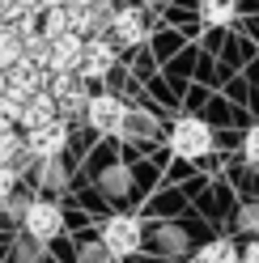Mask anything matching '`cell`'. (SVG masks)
Returning a JSON list of instances; mask_svg holds the SVG:
<instances>
[{
	"instance_id": "obj_1",
	"label": "cell",
	"mask_w": 259,
	"mask_h": 263,
	"mask_svg": "<svg viewBox=\"0 0 259 263\" xmlns=\"http://www.w3.org/2000/svg\"><path fill=\"white\" fill-rule=\"evenodd\" d=\"M98 242L106 246L110 259H127V255H136L144 246V225H140V217H132V212H115V217L102 221V238Z\"/></svg>"
},
{
	"instance_id": "obj_2",
	"label": "cell",
	"mask_w": 259,
	"mask_h": 263,
	"mask_svg": "<svg viewBox=\"0 0 259 263\" xmlns=\"http://www.w3.org/2000/svg\"><path fill=\"white\" fill-rule=\"evenodd\" d=\"M170 153H179L187 161H200L213 153V127H208L200 115H183V119H174L170 127Z\"/></svg>"
},
{
	"instance_id": "obj_3",
	"label": "cell",
	"mask_w": 259,
	"mask_h": 263,
	"mask_svg": "<svg viewBox=\"0 0 259 263\" xmlns=\"http://www.w3.org/2000/svg\"><path fill=\"white\" fill-rule=\"evenodd\" d=\"M85 123L98 132V136H119L123 123H127L123 98H115V93H94L89 102H85Z\"/></svg>"
},
{
	"instance_id": "obj_4",
	"label": "cell",
	"mask_w": 259,
	"mask_h": 263,
	"mask_svg": "<svg viewBox=\"0 0 259 263\" xmlns=\"http://www.w3.org/2000/svg\"><path fill=\"white\" fill-rule=\"evenodd\" d=\"M22 225H26V234L34 238V242H51V238H60V229H64V212H60V204L55 200H30L26 204V212H22Z\"/></svg>"
},
{
	"instance_id": "obj_5",
	"label": "cell",
	"mask_w": 259,
	"mask_h": 263,
	"mask_svg": "<svg viewBox=\"0 0 259 263\" xmlns=\"http://www.w3.org/2000/svg\"><path fill=\"white\" fill-rule=\"evenodd\" d=\"M26 149L34 153V157H60L64 149H68V119H47L39 127H30L26 132Z\"/></svg>"
},
{
	"instance_id": "obj_6",
	"label": "cell",
	"mask_w": 259,
	"mask_h": 263,
	"mask_svg": "<svg viewBox=\"0 0 259 263\" xmlns=\"http://www.w3.org/2000/svg\"><path fill=\"white\" fill-rule=\"evenodd\" d=\"M110 68H115V47H110V39H102V34L85 39V47H81V64H77V77H81V81H102Z\"/></svg>"
},
{
	"instance_id": "obj_7",
	"label": "cell",
	"mask_w": 259,
	"mask_h": 263,
	"mask_svg": "<svg viewBox=\"0 0 259 263\" xmlns=\"http://www.w3.org/2000/svg\"><path fill=\"white\" fill-rule=\"evenodd\" d=\"M106 26H110V34H115V43L136 47V43H144V34H149V13H144L140 5H123V9L110 13Z\"/></svg>"
},
{
	"instance_id": "obj_8",
	"label": "cell",
	"mask_w": 259,
	"mask_h": 263,
	"mask_svg": "<svg viewBox=\"0 0 259 263\" xmlns=\"http://www.w3.org/2000/svg\"><path fill=\"white\" fill-rule=\"evenodd\" d=\"M81 47H85V39H81L77 30H64V34H55L51 47H47V72H77Z\"/></svg>"
},
{
	"instance_id": "obj_9",
	"label": "cell",
	"mask_w": 259,
	"mask_h": 263,
	"mask_svg": "<svg viewBox=\"0 0 259 263\" xmlns=\"http://www.w3.org/2000/svg\"><path fill=\"white\" fill-rule=\"evenodd\" d=\"M60 115V106H55V98H51V89H34L26 98V106H22V119H17V127H39V123H47V119H55Z\"/></svg>"
},
{
	"instance_id": "obj_10",
	"label": "cell",
	"mask_w": 259,
	"mask_h": 263,
	"mask_svg": "<svg viewBox=\"0 0 259 263\" xmlns=\"http://www.w3.org/2000/svg\"><path fill=\"white\" fill-rule=\"evenodd\" d=\"M191 263H242V246L234 238H208Z\"/></svg>"
},
{
	"instance_id": "obj_11",
	"label": "cell",
	"mask_w": 259,
	"mask_h": 263,
	"mask_svg": "<svg viewBox=\"0 0 259 263\" xmlns=\"http://www.w3.org/2000/svg\"><path fill=\"white\" fill-rule=\"evenodd\" d=\"M238 13V0H200V22L204 26H230Z\"/></svg>"
},
{
	"instance_id": "obj_12",
	"label": "cell",
	"mask_w": 259,
	"mask_h": 263,
	"mask_svg": "<svg viewBox=\"0 0 259 263\" xmlns=\"http://www.w3.org/2000/svg\"><path fill=\"white\" fill-rule=\"evenodd\" d=\"M68 30V5H47V9H39V34L43 39H55V34H64Z\"/></svg>"
},
{
	"instance_id": "obj_13",
	"label": "cell",
	"mask_w": 259,
	"mask_h": 263,
	"mask_svg": "<svg viewBox=\"0 0 259 263\" xmlns=\"http://www.w3.org/2000/svg\"><path fill=\"white\" fill-rule=\"evenodd\" d=\"M26 55V47H22V34L13 26H0V68H13Z\"/></svg>"
},
{
	"instance_id": "obj_14",
	"label": "cell",
	"mask_w": 259,
	"mask_h": 263,
	"mask_svg": "<svg viewBox=\"0 0 259 263\" xmlns=\"http://www.w3.org/2000/svg\"><path fill=\"white\" fill-rule=\"evenodd\" d=\"M64 183H68V174H64L60 157H39V187L43 191H64Z\"/></svg>"
},
{
	"instance_id": "obj_15",
	"label": "cell",
	"mask_w": 259,
	"mask_h": 263,
	"mask_svg": "<svg viewBox=\"0 0 259 263\" xmlns=\"http://www.w3.org/2000/svg\"><path fill=\"white\" fill-rule=\"evenodd\" d=\"M22 149H26V140L17 136V132H0V166H13Z\"/></svg>"
},
{
	"instance_id": "obj_16",
	"label": "cell",
	"mask_w": 259,
	"mask_h": 263,
	"mask_svg": "<svg viewBox=\"0 0 259 263\" xmlns=\"http://www.w3.org/2000/svg\"><path fill=\"white\" fill-rule=\"evenodd\" d=\"M238 229H242L247 238L259 234V204H242V208H238Z\"/></svg>"
},
{
	"instance_id": "obj_17",
	"label": "cell",
	"mask_w": 259,
	"mask_h": 263,
	"mask_svg": "<svg viewBox=\"0 0 259 263\" xmlns=\"http://www.w3.org/2000/svg\"><path fill=\"white\" fill-rule=\"evenodd\" d=\"M17 263H43V242H34V238H22L17 242Z\"/></svg>"
},
{
	"instance_id": "obj_18",
	"label": "cell",
	"mask_w": 259,
	"mask_h": 263,
	"mask_svg": "<svg viewBox=\"0 0 259 263\" xmlns=\"http://www.w3.org/2000/svg\"><path fill=\"white\" fill-rule=\"evenodd\" d=\"M242 157H247L251 166H259V123H251L247 136H242Z\"/></svg>"
},
{
	"instance_id": "obj_19",
	"label": "cell",
	"mask_w": 259,
	"mask_h": 263,
	"mask_svg": "<svg viewBox=\"0 0 259 263\" xmlns=\"http://www.w3.org/2000/svg\"><path fill=\"white\" fill-rule=\"evenodd\" d=\"M17 178H22V174H17V170H13V166H0V204H5V200H9V195H13V191H17Z\"/></svg>"
},
{
	"instance_id": "obj_20",
	"label": "cell",
	"mask_w": 259,
	"mask_h": 263,
	"mask_svg": "<svg viewBox=\"0 0 259 263\" xmlns=\"http://www.w3.org/2000/svg\"><path fill=\"white\" fill-rule=\"evenodd\" d=\"M242 263H259V234L247 238V246H242Z\"/></svg>"
},
{
	"instance_id": "obj_21",
	"label": "cell",
	"mask_w": 259,
	"mask_h": 263,
	"mask_svg": "<svg viewBox=\"0 0 259 263\" xmlns=\"http://www.w3.org/2000/svg\"><path fill=\"white\" fill-rule=\"evenodd\" d=\"M17 13H26V9H17V0H0V22H13Z\"/></svg>"
},
{
	"instance_id": "obj_22",
	"label": "cell",
	"mask_w": 259,
	"mask_h": 263,
	"mask_svg": "<svg viewBox=\"0 0 259 263\" xmlns=\"http://www.w3.org/2000/svg\"><path fill=\"white\" fill-rule=\"evenodd\" d=\"M5 89H9V72L0 68V93H5Z\"/></svg>"
},
{
	"instance_id": "obj_23",
	"label": "cell",
	"mask_w": 259,
	"mask_h": 263,
	"mask_svg": "<svg viewBox=\"0 0 259 263\" xmlns=\"http://www.w3.org/2000/svg\"><path fill=\"white\" fill-rule=\"evenodd\" d=\"M102 5H119V0H102Z\"/></svg>"
}]
</instances>
